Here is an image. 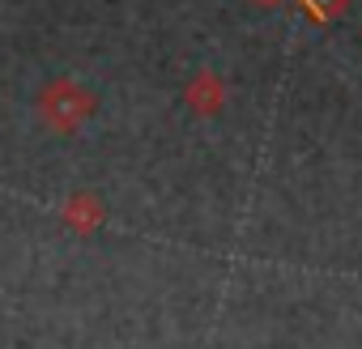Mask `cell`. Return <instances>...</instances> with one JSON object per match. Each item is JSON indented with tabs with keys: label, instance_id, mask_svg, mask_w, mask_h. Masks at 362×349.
I'll return each instance as SVG.
<instances>
[{
	"label": "cell",
	"instance_id": "cell-1",
	"mask_svg": "<svg viewBox=\"0 0 362 349\" xmlns=\"http://www.w3.org/2000/svg\"><path fill=\"white\" fill-rule=\"evenodd\" d=\"M90 111H94V98H90V90L77 85V81H52V85H43V94H39V119H43L52 132H77Z\"/></svg>",
	"mask_w": 362,
	"mask_h": 349
},
{
	"label": "cell",
	"instance_id": "cell-2",
	"mask_svg": "<svg viewBox=\"0 0 362 349\" xmlns=\"http://www.w3.org/2000/svg\"><path fill=\"white\" fill-rule=\"evenodd\" d=\"M94 218H98V205H94L90 196H73V201L64 205V222H69L73 230H94Z\"/></svg>",
	"mask_w": 362,
	"mask_h": 349
}]
</instances>
